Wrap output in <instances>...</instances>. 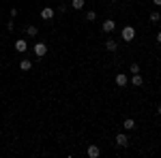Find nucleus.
Segmentation results:
<instances>
[{
  "label": "nucleus",
  "mask_w": 161,
  "mask_h": 158,
  "mask_svg": "<svg viewBox=\"0 0 161 158\" xmlns=\"http://www.w3.org/2000/svg\"><path fill=\"white\" fill-rule=\"evenodd\" d=\"M120 37H123V41H133V38H136V28H133V26H125Z\"/></svg>",
  "instance_id": "1"
},
{
  "label": "nucleus",
  "mask_w": 161,
  "mask_h": 158,
  "mask_svg": "<svg viewBox=\"0 0 161 158\" xmlns=\"http://www.w3.org/2000/svg\"><path fill=\"white\" fill-rule=\"evenodd\" d=\"M45 54H47V45H45V43H37V45H35V56H37V58H43Z\"/></svg>",
  "instance_id": "2"
},
{
  "label": "nucleus",
  "mask_w": 161,
  "mask_h": 158,
  "mask_svg": "<svg viewBox=\"0 0 161 158\" xmlns=\"http://www.w3.org/2000/svg\"><path fill=\"white\" fill-rule=\"evenodd\" d=\"M86 154H88V158H99V154H101V150H99V145H88V150H86Z\"/></svg>",
  "instance_id": "3"
},
{
  "label": "nucleus",
  "mask_w": 161,
  "mask_h": 158,
  "mask_svg": "<svg viewBox=\"0 0 161 158\" xmlns=\"http://www.w3.org/2000/svg\"><path fill=\"white\" fill-rule=\"evenodd\" d=\"M26 49H28V43H26V41H22V38L15 41V51H17V54H24Z\"/></svg>",
  "instance_id": "4"
},
{
  "label": "nucleus",
  "mask_w": 161,
  "mask_h": 158,
  "mask_svg": "<svg viewBox=\"0 0 161 158\" xmlns=\"http://www.w3.org/2000/svg\"><path fill=\"white\" fill-rule=\"evenodd\" d=\"M116 143H118L120 147H127V145H129V139H127V135L118 133V135H116Z\"/></svg>",
  "instance_id": "5"
},
{
  "label": "nucleus",
  "mask_w": 161,
  "mask_h": 158,
  "mask_svg": "<svg viewBox=\"0 0 161 158\" xmlns=\"http://www.w3.org/2000/svg\"><path fill=\"white\" fill-rule=\"evenodd\" d=\"M114 28H116V22L114 19H105L103 22V32H112Z\"/></svg>",
  "instance_id": "6"
},
{
  "label": "nucleus",
  "mask_w": 161,
  "mask_h": 158,
  "mask_svg": "<svg viewBox=\"0 0 161 158\" xmlns=\"http://www.w3.org/2000/svg\"><path fill=\"white\" fill-rule=\"evenodd\" d=\"M129 84V77H127V75H116V85H120V88H125V85Z\"/></svg>",
  "instance_id": "7"
},
{
  "label": "nucleus",
  "mask_w": 161,
  "mask_h": 158,
  "mask_svg": "<svg viewBox=\"0 0 161 158\" xmlns=\"http://www.w3.org/2000/svg\"><path fill=\"white\" fill-rule=\"evenodd\" d=\"M54 9H52V7H45V9H43V11H41V17H43V19H52V17H54Z\"/></svg>",
  "instance_id": "8"
},
{
  "label": "nucleus",
  "mask_w": 161,
  "mask_h": 158,
  "mask_svg": "<svg viewBox=\"0 0 161 158\" xmlns=\"http://www.w3.org/2000/svg\"><path fill=\"white\" fill-rule=\"evenodd\" d=\"M131 84L136 85V88H140V85L144 84V79H142V75H140V73H133V77H131Z\"/></svg>",
  "instance_id": "9"
},
{
  "label": "nucleus",
  "mask_w": 161,
  "mask_h": 158,
  "mask_svg": "<svg viewBox=\"0 0 161 158\" xmlns=\"http://www.w3.org/2000/svg\"><path fill=\"white\" fill-rule=\"evenodd\" d=\"M116 47H118V43H116L114 38H108V41H105V49H108V51H116Z\"/></svg>",
  "instance_id": "10"
},
{
  "label": "nucleus",
  "mask_w": 161,
  "mask_h": 158,
  "mask_svg": "<svg viewBox=\"0 0 161 158\" xmlns=\"http://www.w3.org/2000/svg\"><path fill=\"white\" fill-rule=\"evenodd\" d=\"M84 4H86V0H71V7H73L75 11H82Z\"/></svg>",
  "instance_id": "11"
},
{
  "label": "nucleus",
  "mask_w": 161,
  "mask_h": 158,
  "mask_svg": "<svg viewBox=\"0 0 161 158\" xmlns=\"http://www.w3.org/2000/svg\"><path fill=\"white\" fill-rule=\"evenodd\" d=\"M26 34H28V37H37L39 28H37V26H28V28H26Z\"/></svg>",
  "instance_id": "12"
},
{
  "label": "nucleus",
  "mask_w": 161,
  "mask_h": 158,
  "mask_svg": "<svg viewBox=\"0 0 161 158\" xmlns=\"http://www.w3.org/2000/svg\"><path fill=\"white\" fill-rule=\"evenodd\" d=\"M123 126H125V128H127V130H131V128H136V122L131 120V118H127V120L123 122Z\"/></svg>",
  "instance_id": "13"
},
{
  "label": "nucleus",
  "mask_w": 161,
  "mask_h": 158,
  "mask_svg": "<svg viewBox=\"0 0 161 158\" xmlns=\"http://www.w3.org/2000/svg\"><path fill=\"white\" fill-rule=\"evenodd\" d=\"M30 66H32V62H30V60H22V62H19V69H22V71H30Z\"/></svg>",
  "instance_id": "14"
},
{
  "label": "nucleus",
  "mask_w": 161,
  "mask_h": 158,
  "mask_svg": "<svg viewBox=\"0 0 161 158\" xmlns=\"http://www.w3.org/2000/svg\"><path fill=\"white\" fill-rule=\"evenodd\" d=\"M150 22H153V24L161 22V15H159V11H153V13H150Z\"/></svg>",
  "instance_id": "15"
},
{
  "label": "nucleus",
  "mask_w": 161,
  "mask_h": 158,
  "mask_svg": "<svg viewBox=\"0 0 161 158\" xmlns=\"http://www.w3.org/2000/svg\"><path fill=\"white\" fill-rule=\"evenodd\" d=\"M95 17H97V13H95V11H86V19H88V22H95Z\"/></svg>",
  "instance_id": "16"
},
{
  "label": "nucleus",
  "mask_w": 161,
  "mask_h": 158,
  "mask_svg": "<svg viewBox=\"0 0 161 158\" xmlns=\"http://www.w3.org/2000/svg\"><path fill=\"white\" fill-rule=\"evenodd\" d=\"M129 71H131V73H140V64H137V62H133V64L129 66Z\"/></svg>",
  "instance_id": "17"
},
{
  "label": "nucleus",
  "mask_w": 161,
  "mask_h": 158,
  "mask_svg": "<svg viewBox=\"0 0 161 158\" xmlns=\"http://www.w3.org/2000/svg\"><path fill=\"white\" fill-rule=\"evenodd\" d=\"M157 43H159V45H161V32H159V34H157Z\"/></svg>",
  "instance_id": "18"
},
{
  "label": "nucleus",
  "mask_w": 161,
  "mask_h": 158,
  "mask_svg": "<svg viewBox=\"0 0 161 158\" xmlns=\"http://www.w3.org/2000/svg\"><path fill=\"white\" fill-rule=\"evenodd\" d=\"M153 2H155V4H157V7H161V0H153Z\"/></svg>",
  "instance_id": "19"
},
{
  "label": "nucleus",
  "mask_w": 161,
  "mask_h": 158,
  "mask_svg": "<svg viewBox=\"0 0 161 158\" xmlns=\"http://www.w3.org/2000/svg\"><path fill=\"white\" fill-rule=\"evenodd\" d=\"M157 113H159V115H161V105H159V107H157Z\"/></svg>",
  "instance_id": "20"
},
{
  "label": "nucleus",
  "mask_w": 161,
  "mask_h": 158,
  "mask_svg": "<svg viewBox=\"0 0 161 158\" xmlns=\"http://www.w3.org/2000/svg\"><path fill=\"white\" fill-rule=\"evenodd\" d=\"M112 2H114V0H112Z\"/></svg>",
  "instance_id": "21"
}]
</instances>
